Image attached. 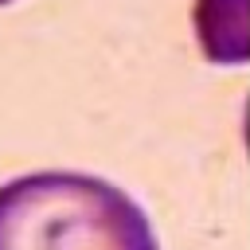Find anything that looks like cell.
<instances>
[{
    "mask_svg": "<svg viewBox=\"0 0 250 250\" xmlns=\"http://www.w3.org/2000/svg\"><path fill=\"white\" fill-rule=\"evenodd\" d=\"M0 4H12V0H0Z\"/></svg>",
    "mask_w": 250,
    "mask_h": 250,
    "instance_id": "obj_3",
    "label": "cell"
},
{
    "mask_svg": "<svg viewBox=\"0 0 250 250\" xmlns=\"http://www.w3.org/2000/svg\"><path fill=\"white\" fill-rule=\"evenodd\" d=\"M199 39L211 62L250 59L246 39V0H199Z\"/></svg>",
    "mask_w": 250,
    "mask_h": 250,
    "instance_id": "obj_2",
    "label": "cell"
},
{
    "mask_svg": "<svg viewBox=\"0 0 250 250\" xmlns=\"http://www.w3.org/2000/svg\"><path fill=\"white\" fill-rule=\"evenodd\" d=\"M0 250H160L148 215L86 172H27L0 184Z\"/></svg>",
    "mask_w": 250,
    "mask_h": 250,
    "instance_id": "obj_1",
    "label": "cell"
}]
</instances>
